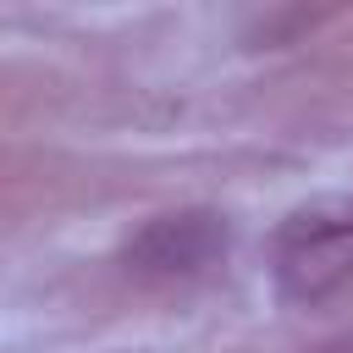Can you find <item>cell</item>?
I'll return each mask as SVG.
<instances>
[{
    "label": "cell",
    "mask_w": 353,
    "mask_h": 353,
    "mask_svg": "<svg viewBox=\"0 0 353 353\" xmlns=\"http://www.w3.org/2000/svg\"><path fill=\"white\" fill-rule=\"evenodd\" d=\"M232 248V221L221 215V210H171V215H154V221H143L132 237H127V248H121V259H127V270H138V276H199V270H210L221 254Z\"/></svg>",
    "instance_id": "2"
},
{
    "label": "cell",
    "mask_w": 353,
    "mask_h": 353,
    "mask_svg": "<svg viewBox=\"0 0 353 353\" xmlns=\"http://www.w3.org/2000/svg\"><path fill=\"white\" fill-rule=\"evenodd\" d=\"M353 276V193L298 204L276 232V287L292 303H314Z\"/></svg>",
    "instance_id": "1"
},
{
    "label": "cell",
    "mask_w": 353,
    "mask_h": 353,
    "mask_svg": "<svg viewBox=\"0 0 353 353\" xmlns=\"http://www.w3.org/2000/svg\"><path fill=\"white\" fill-rule=\"evenodd\" d=\"M325 353H353V347H325Z\"/></svg>",
    "instance_id": "3"
}]
</instances>
